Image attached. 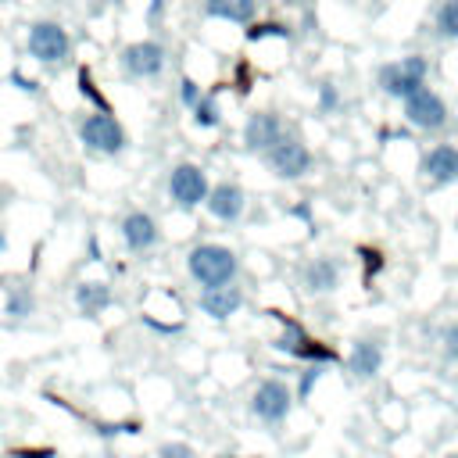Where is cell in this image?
I'll return each mask as SVG.
<instances>
[{"label": "cell", "mask_w": 458, "mask_h": 458, "mask_svg": "<svg viewBox=\"0 0 458 458\" xmlns=\"http://www.w3.org/2000/svg\"><path fill=\"white\" fill-rule=\"evenodd\" d=\"M379 369H383V344L372 340V336L354 340V347H351V354H347V372H351L354 379L369 383V379L379 376Z\"/></svg>", "instance_id": "cell-17"}, {"label": "cell", "mask_w": 458, "mask_h": 458, "mask_svg": "<svg viewBox=\"0 0 458 458\" xmlns=\"http://www.w3.org/2000/svg\"><path fill=\"white\" fill-rule=\"evenodd\" d=\"M197 308H200V315H208V318H215V322H225V318H233V315L243 308V290L233 286V283L215 286V290H200Z\"/></svg>", "instance_id": "cell-16"}, {"label": "cell", "mask_w": 458, "mask_h": 458, "mask_svg": "<svg viewBox=\"0 0 458 458\" xmlns=\"http://www.w3.org/2000/svg\"><path fill=\"white\" fill-rule=\"evenodd\" d=\"M79 143L93 154V157H118L122 150H125V143H129V136H125V129H122V122L111 114V107L107 111H89L82 122H79Z\"/></svg>", "instance_id": "cell-3"}, {"label": "cell", "mask_w": 458, "mask_h": 458, "mask_svg": "<svg viewBox=\"0 0 458 458\" xmlns=\"http://www.w3.org/2000/svg\"><path fill=\"white\" fill-rule=\"evenodd\" d=\"M25 50L39 64H61L72 54V39H68L64 25H57V21H32L29 36H25Z\"/></svg>", "instance_id": "cell-9"}, {"label": "cell", "mask_w": 458, "mask_h": 458, "mask_svg": "<svg viewBox=\"0 0 458 458\" xmlns=\"http://www.w3.org/2000/svg\"><path fill=\"white\" fill-rule=\"evenodd\" d=\"M447 458H458V454H447Z\"/></svg>", "instance_id": "cell-34"}, {"label": "cell", "mask_w": 458, "mask_h": 458, "mask_svg": "<svg viewBox=\"0 0 458 458\" xmlns=\"http://www.w3.org/2000/svg\"><path fill=\"white\" fill-rule=\"evenodd\" d=\"M404 122L411 125V129H419V132H437V129H444L447 125V118H451V111H447V100L437 93V89H429V86H419L415 93H408L404 100Z\"/></svg>", "instance_id": "cell-8"}, {"label": "cell", "mask_w": 458, "mask_h": 458, "mask_svg": "<svg viewBox=\"0 0 458 458\" xmlns=\"http://www.w3.org/2000/svg\"><path fill=\"white\" fill-rule=\"evenodd\" d=\"M261 157H265V168H268L276 179H283V182L304 179V175H311V168H315L311 147H308L301 136H293V132H283Z\"/></svg>", "instance_id": "cell-4"}, {"label": "cell", "mask_w": 458, "mask_h": 458, "mask_svg": "<svg viewBox=\"0 0 458 458\" xmlns=\"http://www.w3.org/2000/svg\"><path fill=\"white\" fill-rule=\"evenodd\" d=\"M32 308H36V297H32L29 286H11L7 290V301H4L7 318H25V315H32Z\"/></svg>", "instance_id": "cell-22"}, {"label": "cell", "mask_w": 458, "mask_h": 458, "mask_svg": "<svg viewBox=\"0 0 458 458\" xmlns=\"http://www.w3.org/2000/svg\"><path fill=\"white\" fill-rule=\"evenodd\" d=\"M11 458H54V447H14Z\"/></svg>", "instance_id": "cell-30"}, {"label": "cell", "mask_w": 458, "mask_h": 458, "mask_svg": "<svg viewBox=\"0 0 458 458\" xmlns=\"http://www.w3.org/2000/svg\"><path fill=\"white\" fill-rule=\"evenodd\" d=\"M286 132L283 118L276 111H254L247 122H243V147L250 154H265L279 136Z\"/></svg>", "instance_id": "cell-15"}, {"label": "cell", "mask_w": 458, "mask_h": 458, "mask_svg": "<svg viewBox=\"0 0 458 458\" xmlns=\"http://www.w3.org/2000/svg\"><path fill=\"white\" fill-rule=\"evenodd\" d=\"M426 75H429V61L422 54H404L397 61L379 64L376 86H379V93H386L394 100H404L408 93H415L419 86H426Z\"/></svg>", "instance_id": "cell-5"}, {"label": "cell", "mask_w": 458, "mask_h": 458, "mask_svg": "<svg viewBox=\"0 0 458 458\" xmlns=\"http://www.w3.org/2000/svg\"><path fill=\"white\" fill-rule=\"evenodd\" d=\"M200 97H204L200 82H197V79H190V75H182V79H179V104H182V107L190 111V107H193V104H197Z\"/></svg>", "instance_id": "cell-26"}, {"label": "cell", "mask_w": 458, "mask_h": 458, "mask_svg": "<svg viewBox=\"0 0 458 458\" xmlns=\"http://www.w3.org/2000/svg\"><path fill=\"white\" fill-rule=\"evenodd\" d=\"M204 208H208V215L215 222H236L247 211V190L240 182H233V179H222V182H215L208 190Z\"/></svg>", "instance_id": "cell-12"}, {"label": "cell", "mask_w": 458, "mask_h": 458, "mask_svg": "<svg viewBox=\"0 0 458 458\" xmlns=\"http://www.w3.org/2000/svg\"><path fill=\"white\" fill-rule=\"evenodd\" d=\"M215 458H240V454H233V451H222V454H215Z\"/></svg>", "instance_id": "cell-33"}, {"label": "cell", "mask_w": 458, "mask_h": 458, "mask_svg": "<svg viewBox=\"0 0 458 458\" xmlns=\"http://www.w3.org/2000/svg\"><path fill=\"white\" fill-rule=\"evenodd\" d=\"M358 258L365 261V279H372V276L383 268V261H379V250H372V247H358Z\"/></svg>", "instance_id": "cell-29"}, {"label": "cell", "mask_w": 458, "mask_h": 458, "mask_svg": "<svg viewBox=\"0 0 458 458\" xmlns=\"http://www.w3.org/2000/svg\"><path fill=\"white\" fill-rule=\"evenodd\" d=\"M433 32L440 39H458V0H444L433 14Z\"/></svg>", "instance_id": "cell-21"}, {"label": "cell", "mask_w": 458, "mask_h": 458, "mask_svg": "<svg viewBox=\"0 0 458 458\" xmlns=\"http://www.w3.org/2000/svg\"><path fill=\"white\" fill-rule=\"evenodd\" d=\"M293 390H290V383L283 379V376H265L258 386H254V394H250V415L261 422V426H268V429H276V426H283L286 419H290V411H293Z\"/></svg>", "instance_id": "cell-6"}, {"label": "cell", "mask_w": 458, "mask_h": 458, "mask_svg": "<svg viewBox=\"0 0 458 458\" xmlns=\"http://www.w3.org/2000/svg\"><path fill=\"white\" fill-rule=\"evenodd\" d=\"M265 36H283V39H286V25L265 21V25H250V29H247V39H265Z\"/></svg>", "instance_id": "cell-28"}, {"label": "cell", "mask_w": 458, "mask_h": 458, "mask_svg": "<svg viewBox=\"0 0 458 458\" xmlns=\"http://www.w3.org/2000/svg\"><path fill=\"white\" fill-rule=\"evenodd\" d=\"M208 190H211V182H208L204 168L193 165V161H179V165L168 172V200H172L179 211H186V215L197 211V208H204Z\"/></svg>", "instance_id": "cell-7"}, {"label": "cell", "mask_w": 458, "mask_h": 458, "mask_svg": "<svg viewBox=\"0 0 458 458\" xmlns=\"http://www.w3.org/2000/svg\"><path fill=\"white\" fill-rule=\"evenodd\" d=\"M297 279H301L304 293L318 297V293H333V290H340L344 268H340V261H333L329 254H315V258H308V261L297 268Z\"/></svg>", "instance_id": "cell-11"}, {"label": "cell", "mask_w": 458, "mask_h": 458, "mask_svg": "<svg viewBox=\"0 0 458 458\" xmlns=\"http://www.w3.org/2000/svg\"><path fill=\"white\" fill-rule=\"evenodd\" d=\"M419 168L433 186H454L458 182V147L454 143H433L422 154Z\"/></svg>", "instance_id": "cell-14"}, {"label": "cell", "mask_w": 458, "mask_h": 458, "mask_svg": "<svg viewBox=\"0 0 458 458\" xmlns=\"http://www.w3.org/2000/svg\"><path fill=\"white\" fill-rule=\"evenodd\" d=\"M157 458H197V454L186 440H165V444H157Z\"/></svg>", "instance_id": "cell-27"}, {"label": "cell", "mask_w": 458, "mask_h": 458, "mask_svg": "<svg viewBox=\"0 0 458 458\" xmlns=\"http://www.w3.org/2000/svg\"><path fill=\"white\" fill-rule=\"evenodd\" d=\"M190 114H193V125H197V129H218V125H222V107H218L215 93H204V97L190 107Z\"/></svg>", "instance_id": "cell-20"}, {"label": "cell", "mask_w": 458, "mask_h": 458, "mask_svg": "<svg viewBox=\"0 0 458 458\" xmlns=\"http://www.w3.org/2000/svg\"><path fill=\"white\" fill-rule=\"evenodd\" d=\"M204 14L247 29L258 18V0H204Z\"/></svg>", "instance_id": "cell-19"}, {"label": "cell", "mask_w": 458, "mask_h": 458, "mask_svg": "<svg viewBox=\"0 0 458 458\" xmlns=\"http://www.w3.org/2000/svg\"><path fill=\"white\" fill-rule=\"evenodd\" d=\"M265 315H272V318L283 326V333L272 340V351L290 354V358L308 361V365H333V361H340V351H336V347H329V344H322V340H311L308 329H304L297 318H290L286 311L268 308Z\"/></svg>", "instance_id": "cell-2"}, {"label": "cell", "mask_w": 458, "mask_h": 458, "mask_svg": "<svg viewBox=\"0 0 458 458\" xmlns=\"http://www.w3.org/2000/svg\"><path fill=\"white\" fill-rule=\"evenodd\" d=\"M118 68L125 79H157L165 72V47L154 39H136V43L122 47Z\"/></svg>", "instance_id": "cell-10"}, {"label": "cell", "mask_w": 458, "mask_h": 458, "mask_svg": "<svg viewBox=\"0 0 458 458\" xmlns=\"http://www.w3.org/2000/svg\"><path fill=\"white\" fill-rule=\"evenodd\" d=\"M322 372H326V365H304V372H301V379H297L293 397H297V401H308V397H311V390H315V383L322 379Z\"/></svg>", "instance_id": "cell-24"}, {"label": "cell", "mask_w": 458, "mask_h": 458, "mask_svg": "<svg viewBox=\"0 0 458 458\" xmlns=\"http://www.w3.org/2000/svg\"><path fill=\"white\" fill-rule=\"evenodd\" d=\"M315 107H318V114H333V111L340 107V89H336L329 79H322V82H318V97H315Z\"/></svg>", "instance_id": "cell-23"}, {"label": "cell", "mask_w": 458, "mask_h": 458, "mask_svg": "<svg viewBox=\"0 0 458 458\" xmlns=\"http://www.w3.org/2000/svg\"><path fill=\"white\" fill-rule=\"evenodd\" d=\"M118 236H122L125 250L147 254L150 247H157L161 229H157V218H154L150 211H129V215H122V222H118Z\"/></svg>", "instance_id": "cell-13"}, {"label": "cell", "mask_w": 458, "mask_h": 458, "mask_svg": "<svg viewBox=\"0 0 458 458\" xmlns=\"http://www.w3.org/2000/svg\"><path fill=\"white\" fill-rule=\"evenodd\" d=\"M72 301H75V308H79L82 318H97V315H104L111 308L114 293H111V283H104V279H82L75 286Z\"/></svg>", "instance_id": "cell-18"}, {"label": "cell", "mask_w": 458, "mask_h": 458, "mask_svg": "<svg viewBox=\"0 0 458 458\" xmlns=\"http://www.w3.org/2000/svg\"><path fill=\"white\" fill-rule=\"evenodd\" d=\"M4 250H7V233L0 229V254H4Z\"/></svg>", "instance_id": "cell-32"}, {"label": "cell", "mask_w": 458, "mask_h": 458, "mask_svg": "<svg viewBox=\"0 0 458 458\" xmlns=\"http://www.w3.org/2000/svg\"><path fill=\"white\" fill-rule=\"evenodd\" d=\"M11 82H14L18 89H25V93H36V82H32L29 75H21V72H11Z\"/></svg>", "instance_id": "cell-31"}, {"label": "cell", "mask_w": 458, "mask_h": 458, "mask_svg": "<svg viewBox=\"0 0 458 458\" xmlns=\"http://www.w3.org/2000/svg\"><path fill=\"white\" fill-rule=\"evenodd\" d=\"M186 272L200 290H215L240 276V258L225 243H197L186 254Z\"/></svg>", "instance_id": "cell-1"}, {"label": "cell", "mask_w": 458, "mask_h": 458, "mask_svg": "<svg viewBox=\"0 0 458 458\" xmlns=\"http://www.w3.org/2000/svg\"><path fill=\"white\" fill-rule=\"evenodd\" d=\"M437 340H440V354H444L447 361H458V322H447Z\"/></svg>", "instance_id": "cell-25"}]
</instances>
